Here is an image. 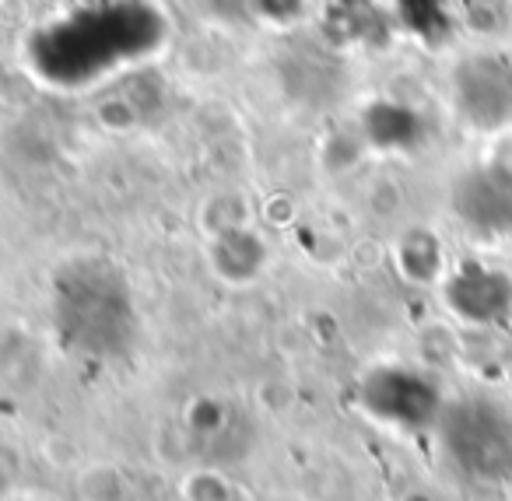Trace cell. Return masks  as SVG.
Returning <instances> with one entry per match:
<instances>
[{"label": "cell", "mask_w": 512, "mask_h": 501, "mask_svg": "<svg viewBox=\"0 0 512 501\" xmlns=\"http://www.w3.org/2000/svg\"><path fill=\"white\" fill-rule=\"evenodd\" d=\"M362 407L369 417L390 424L400 431H428L439 424L442 393L428 375L414 368L383 365L365 375L362 382Z\"/></svg>", "instance_id": "3"}, {"label": "cell", "mask_w": 512, "mask_h": 501, "mask_svg": "<svg viewBox=\"0 0 512 501\" xmlns=\"http://www.w3.org/2000/svg\"><path fill=\"white\" fill-rule=\"evenodd\" d=\"M439 442L449 463L477 484H512V414L488 396L446 403Z\"/></svg>", "instance_id": "2"}, {"label": "cell", "mask_w": 512, "mask_h": 501, "mask_svg": "<svg viewBox=\"0 0 512 501\" xmlns=\"http://www.w3.org/2000/svg\"><path fill=\"white\" fill-rule=\"evenodd\" d=\"M446 302L467 323H505L512 316V277L484 263H463L449 274Z\"/></svg>", "instance_id": "5"}, {"label": "cell", "mask_w": 512, "mask_h": 501, "mask_svg": "<svg viewBox=\"0 0 512 501\" xmlns=\"http://www.w3.org/2000/svg\"><path fill=\"white\" fill-rule=\"evenodd\" d=\"M456 109L477 130L512 123V67L502 57H470L456 71Z\"/></svg>", "instance_id": "4"}, {"label": "cell", "mask_w": 512, "mask_h": 501, "mask_svg": "<svg viewBox=\"0 0 512 501\" xmlns=\"http://www.w3.org/2000/svg\"><path fill=\"white\" fill-rule=\"evenodd\" d=\"M456 211L477 232H509L512 228V179L470 176L456 190Z\"/></svg>", "instance_id": "6"}, {"label": "cell", "mask_w": 512, "mask_h": 501, "mask_svg": "<svg viewBox=\"0 0 512 501\" xmlns=\"http://www.w3.org/2000/svg\"><path fill=\"white\" fill-rule=\"evenodd\" d=\"M53 316L64 344L85 358H116L134 337L130 291L106 260H78L60 270Z\"/></svg>", "instance_id": "1"}]
</instances>
